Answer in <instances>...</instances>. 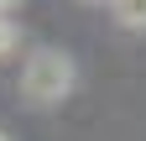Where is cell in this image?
<instances>
[{"label": "cell", "mask_w": 146, "mask_h": 141, "mask_svg": "<svg viewBox=\"0 0 146 141\" xmlns=\"http://www.w3.org/2000/svg\"><path fill=\"white\" fill-rule=\"evenodd\" d=\"M115 5V21L125 31H146V0H110Z\"/></svg>", "instance_id": "obj_2"}, {"label": "cell", "mask_w": 146, "mask_h": 141, "mask_svg": "<svg viewBox=\"0 0 146 141\" xmlns=\"http://www.w3.org/2000/svg\"><path fill=\"white\" fill-rule=\"evenodd\" d=\"M68 89H73V63L58 47H36L26 58V68H21V99L36 104V110H47V104H58Z\"/></svg>", "instance_id": "obj_1"}]
</instances>
